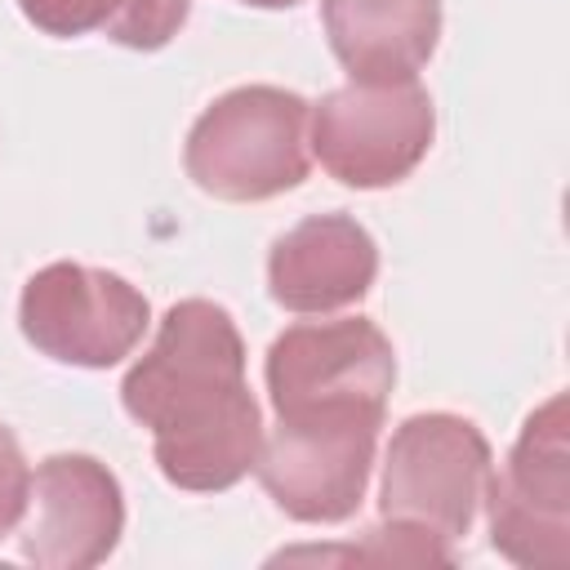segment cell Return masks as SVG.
I'll list each match as a JSON object with an SVG mask.
<instances>
[{
	"label": "cell",
	"instance_id": "cell-1",
	"mask_svg": "<svg viewBox=\"0 0 570 570\" xmlns=\"http://www.w3.org/2000/svg\"><path fill=\"white\" fill-rule=\"evenodd\" d=\"M125 414L151 432L169 485L218 494L245 481L263 450V410L245 383V338L227 307L183 298L120 383Z\"/></svg>",
	"mask_w": 570,
	"mask_h": 570
},
{
	"label": "cell",
	"instance_id": "cell-2",
	"mask_svg": "<svg viewBox=\"0 0 570 570\" xmlns=\"http://www.w3.org/2000/svg\"><path fill=\"white\" fill-rule=\"evenodd\" d=\"M312 102L276 85H240L214 98L187 134V178L218 200H272L307 178Z\"/></svg>",
	"mask_w": 570,
	"mask_h": 570
},
{
	"label": "cell",
	"instance_id": "cell-3",
	"mask_svg": "<svg viewBox=\"0 0 570 570\" xmlns=\"http://www.w3.org/2000/svg\"><path fill=\"white\" fill-rule=\"evenodd\" d=\"M379 428L383 410L374 405H316L276 414V428L263 432L254 472L285 517L303 525L347 521L365 499Z\"/></svg>",
	"mask_w": 570,
	"mask_h": 570
},
{
	"label": "cell",
	"instance_id": "cell-4",
	"mask_svg": "<svg viewBox=\"0 0 570 570\" xmlns=\"http://www.w3.org/2000/svg\"><path fill=\"white\" fill-rule=\"evenodd\" d=\"M436 134L432 94L410 80H352L325 94L307 120V147L330 178L356 191L396 187L419 169Z\"/></svg>",
	"mask_w": 570,
	"mask_h": 570
},
{
	"label": "cell",
	"instance_id": "cell-5",
	"mask_svg": "<svg viewBox=\"0 0 570 570\" xmlns=\"http://www.w3.org/2000/svg\"><path fill=\"white\" fill-rule=\"evenodd\" d=\"M490 463V441L472 419L445 410L410 414L387 441L379 512L454 548L476 521Z\"/></svg>",
	"mask_w": 570,
	"mask_h": 570
},
{
	"label": "cell",
	"instance_id": "cell-6",
	"mask_svg": "<svg viewBox=\"0 0 570 570\" xmlns=\"http://www.w3.org/2000/svg\"><path fill=\"white\" fill-rule=\"evenodd\" d=\"M490 543L525 570L570 566V445L566 396H548L521 428L503 468L490 472L485 499Z\"/></svg>",
	"mask_w": 570,
	"mask_h": 570
},
{
	"label": "cell",
	"instance_id": "cell-7",
	"mask_svg": "<svg viewBox=\"0 0 570 570\" xmlns=\"http://www.w3.org/2000/svg\"><path fill=\"white\" fill-rule=\"evenodd\" d=\"M18 325L40 356L76 370H107L142 343L151 307L138 285L107 267L49 263L22 285Z\"/></svg>",
	"mask_w": 570,
	"mask_h": 570
},
{
	"label": "cell",
	"instance_id": "cell-8",
	"mask_svg": "<svg viewBox=\"0 0 570 570\" xmlns=\"http://www.w3.org/2000/svg\"><path fill=\"white\" fill-rule=\"evenodd\" d=\"M267 396L276 414L316 405H374L387 410L396 383V352L387 334L365 321H303L267 347Z\"/></svg>",
	"mask_w": 570,
	"mask_h": 570
},
{
	"label": "cell",
	"instance_id": "cell-9",
	"mask_svg": "<svg viewBox=\"0 0 570 570\" xmlns=\"http://www.w3.org/2000/svg\"><path fill=\"white\" fill-rule=\"evenodd\" d=\"M125 534V494L94 454H49L31 472L22 512V557L45 570H89Z\"/></svg>",
	"mask_w": 570,
	"mask_h": 570
},
{
	"label": "cell",
	"instance_id": "cell-10",
	"mask_svg": "<svg viewBox=\"0 0 570 570\" xmlns=\"http://www.w3.org/2000/svg\"><path fill=\"white\" fill-rule=\"evenodd\" d=\"M379 276L374 236L347 214H312L276 236L267 254V289L285 312L330 316L370 294Z\"/></svg>",
	"mask_w": 570,
	"mask_h": 570
},
{
	"label": "cell",
	"instance_id": "cell-11",
	"mask_svg": "<svg viewBox=\"0 0 570 570\" xmlns=\"http://www.w3.org/2000/svg\"><path fill=\"white\" fill-rule=\"evenodd\" d=\"M321 22L352 80H410L436 53L441 0H321Z\"/></svg>",
	"mask_w": 570,
	"mask_h": 570
},
{
	"label": "cell",
	"instance_id": "cell-12",
	"mask_svg": "<svg viewBox=\"0 0 570 570\" xmlns=\"http://www.w3.org/2000/svg\"><path fill=\"white\" fill-rule=\"evenodd\" d=\"M18 9L31 27L58 40L102 31L125 49L151 53L178 36L191 0H18Z\"/></svg>",
	"mask_w": 570,
	"mask_h": 570
},
{
	"label": "cell",
	"instance_id": "cell-13",
	"mask_svg": "<svg viewBox=\"0 0 570 570\" xmlns=\"http://www.w3.org/2000/svg\"><path fill=\"white\" fill-rule=\"evenodd\" d=\"M27 499H31V468L22 459L18 436L0 423V539L22 525Z\"/></svg>",
	"mask_w": 570,
	"mask_h": 570
},
{
	"label": "cell",
	"instance_id": "cell-14",
	"mask_svg": "<svg viewBox=\"0 0 570 570\" xmlns=\"http://www.w3.org/2000/svg\"><path fill=\"white\" fill-rule=\"evenodd\" d=\"M240 4H254V9H294L298 0H240Z\"/></svg>",
	"mask_w": 570,
	"mask_h": 570
}]
</instances>
